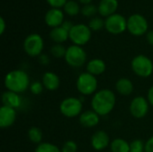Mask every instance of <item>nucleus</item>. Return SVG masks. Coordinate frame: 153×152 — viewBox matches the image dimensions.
I'll use <instances>...</instances> for the list:
<instances>
[{
  "instance_id": "nucleus-6",
  "label": "nucleus",
  "mask_w": 153,
  "mask_h": 152,
  "mask_svg": "<svg viewBox=\"0 0 153 152\" xmlns=\"http://www.w3.org/2000/svg\"><path fill=\"white\" fill-rule=\"evenodd\" d=\"M76 88L82 95L88 96L93 94L98 88V81L96 76L89 73H81L76 81Z\"/></svg>"
},
{
  "instance_id": "nucleus-35",
  "label": "nucleus",
  "mask_w": 153,
  "mask_h": 152,
  "mask_svg": "<svg viewBox=\"0 0 153 152\" xmlns=\"http://www.w3.org/2000/svg\"><path fill=\"white\" fill-rule=\"evenodd\" d=\"M147 97H148V101H149V103L153 107V86H152V87L149 89Z\"/></svg>"
},
{
  "instance_id": "nucleus-21",
  "label": "nucleus",
  "mask_w": 153,
  "mask_h": 152,
  "mask_svg": "<svg viewBox=\"0 0 153 152\" xmlns=\"http://www.w3.org/2000/svg\"><path fill=\"white\" fill-rule=\"evenodd\" d=\"M116 90L122 96H129L134 91V84L127 78H120L116 83Z\"/></svg>"
},
{
  "instance_id": "nucleus-29",
  "label": "nucleus",
  "mask_w": 153,
  "mask_h": 152,
  "mask_svg": "<svg viewBox=\"0 0 153 152\" xmlns=\"http://www.w3.org/2000/svg\"><path fill=\"white\" fill-rule=\"evenodd\" d=\"M97 12H98V8L92 4H88L83 5V7L81 10V13H82V15L86 17H92L93 15L96 14Z\"/></svg>"
},
{
  "instance_id": "nucleus-10",
  "label": "nucleus",
  "mask_w": 153,
  "mask_h": 152,
  "mask_svg": "<svg viewBox=\"0 0 153 152\" xmlns=\"http://www.w3.org/2000/svg\"><path fill=\"white\" fill-rule=\"evenodd\" d=\"M127 30L134 36H142L148 30V22L141 14H133L127 20Z\"/></svg>"
},
{
  "instance_id": "nucleus-36",
  "label": "nucleus",
  "mask_w": 153,
  "mask_h": 152,
  "mask_svg": "<svg viewBox=\"0 0 153 152\" xmlns=\"http://www.w3.org/2000/svg\"><path fill=\"white\" fill-rule=\"evenodd\" d=\"M63 28H65L66 30H68V31H70L71 30V29L73 28V26H74V24L71 22H69V21H65L64 22H63V24L61 25Z\"/></svg>"
},
{
  "instance_id": "nucleus-2",
  "label": "nucleus",
  "mask_w": 153,
  "mask_h": 152,
  "mask_svg": "<svg viewBox=\"0 0 153 152\" xmlns=\"http://www.w3.org/2000/svg\"><path fill=\"white\" fill-rule=\"evenodd\" d=\"M4 86L7 90L18 94L22 93L30 86V77L22 70L11 71L4 77Z\"/></svg>"
},
{
  "instance_id": "nucleus-1",
  "label": "nucleus",
  "mask_w": 153,
  "mask_h": 152,
  "mask_svg": "<svg viewBox=\"0 0 153 152\" xmlns=\"http://www.w3.org/2000/svg\"><path fill=\"white\" fill-rule=\"evenodd\" d=\"M91 105L92 110L99 116H107L115 108L116 95L110 90H101L94 94Z\"/></svg>"
},
{
  "instance_id": "nucleus-14",
  "label": "nucleus",
  "mask_w": 153,
  "mask_h": 152,
  "mask_svg": "<svg viewBox=\"0 0 153 152\" xmlns=\"http://www.w3.org/2000/svg\"><path fill=\"white\" fill-rule=\"evenodd\" d=\"M91 143L96 151L105 150L109 145V136L104 131H98L91 136Z\"/></svg>"
},
{
  "instance_id": "nucleus-12",
  "label": "nucleus",
  "mask_w": 153,
  "mask_h": 152,
  "mask_svg": "<svg viewBox=\"0 0 153 152\" xmlns=\"http://www.w3.org/2000/svg\"><path fill=\"white\" fill-rule=\"evenodd\" d=\"M64 22V13L59 8H52L45 15L46 24L52 29L61 26Z\"/></svg>"
},
{
  "instance_id": "nucleus-9",
  "label": "nucleus",
  "mask_w": 153,
  "mask_h": 152,
  "mask_svg": "<svg viewBox=\"0 0 153 152\" xmlns=\"http://www.w3.org/2000/svg\"><path fill=\"white\" fill-rule=\"evenodd\" d=\"M105 28L111 34H120L127 30V20L119 13H114L105 20Z\"/></svg>"
},
{
  "instance_id": "nucleus-25",
  "label": "nucleus",
  "mask_w": 153,
  "mask_h": 152,
  "mask_svg": "<svg viewBox=\"0 0 153 152\" xmlns=\"http://www.w3.org/2000/svg\"><path fill=\"white\" fill-rule=\"evenodd\" d=\"M35 152H62L55 144L49 142H41L35 149Z\"/></svg>"
},
{
  "instance_id": "nucleus-17",
  "label": "nucleus",
  "mask_w": 153,
  "mask_h": 152,
  "mask_svg": "<svg viewBox=\"0 0 153 152\" xmlns=\"http://www.w3.org/2000/svg\"><path fill=\"white\" fill-rule=\"evenodd\" d=\"M2 102H3V106H6L15 109L21 106L22 99L18 93L7 90L2 94Z\"/></svg>"
},
{
  "instance_id": "nucleus-16",
  "label": "nucleus",
  "mask_w": 153,
  "mask_h": 152,
  "mask_svg": "<svg viewBox=\"0 0 153 152\" xmlns=\"http://www.w3.org/2000/svg\"><path fill=\"white\" fill-rule=\"evenodd\" d=\"M117 7H118L117 0H100L98 6V12L100 13V15L108 17L116 13Z\"/></svg>"
},
{
  "instance_id": "nucleus-13",
  "label": "nucleus",
  "mask_w": 153,
  "mask_h": 152,
  "mask_svg": "<svg viewBox=\"0 0 153 152\" xmlns=\"http://www.w3.org/2000/svg\"><path fill=\"white\" fill-rule=\"evenodd\" d=\"M16 119V111L14 108L2 106L0 108V126L7 128L13 125Z\"/></svg>"
},
{
  "instance_id": "nucleus-28",
  "label": "nucleus",
  "mask_w": 153,
  "mask_h": 152,
  "mask_svg": "<svg viewBox=\"0 0 153 152\" xmlns=\"http://www.w3.org/2000/svg\"><path fill=\"white\" fill-rule=\"evenodd\" d=\"M130 152H145V143L142 140H134L130 143Z\"/></svg>"
},
{
  "instance_id": "nucleus-4",
  "label": "nucleus",
  "mask_w": 153,
  "mask_h": 152,
  "mask_svg": "<svg viewBox=\"0 0 153 152\" xmlns=\"http://www.w3.org/2000/svg\"><path fill=\"white\" fill-rule=\"evenodd\" d=\"M134 73L140 77H149L153 73L152 61L144 55H139L134 57L131 63Z\"/></svg>"
},
{
  "instance_id": "nucleus-26",
  "label": "nucleus",
  "mask_w": 153,
  "mask_h": 152,
  "mask_svg": "<svg viewBox=\"0 0 153 152\" xmlns=\"http://www.w3.org/2000/svg\"><path fill=\"white\" fill-rule=\"evenodd\" d=\"M66 49L67 48H65V46H63L62 44H55L51 47L50 53L56 58H62V57H65Z\"/></svg>"
},
{
  "instance_id": "nucleus-31",
  "label": "nucleus",
  "mask_w": 153,
  "mask_h": 152,
  "mask_svg": "<svg viewBox=\"0 0 153 152\" xmlns=\"http://www.w3.org/2000/svg\"><path fill=\"white\" fill-rule=\"evenodd\" d=\"M43 84L39 82H34L30 86V90L34 95H39L43 90Z\"/></svg>"
},
{
  "instance_id": "nucleus-11",
  "label": "nucleus",
  "mask_w": 153,
  "mask_h": 152,
  "mask_svg": "<svg viewBox=\"0 0 153 152\" xmlns=\"http://www.w3.org/2000/svg\"><path fill=\"white\" fill-rule=\"evenodd\" d=\"M149 101L143 97L134 98L130 104V113L135 118H143L149 112Z\"/></svg>"
},
{
  "instance_id": "nucleus-33",
  "label": "nucleus",
  "mask_w": 153,
  "mask_h": 152,
  "mask_svg": "<svg viewBox=\"0 0 153 152\" xmlns=\"http://www.w3.org/2000/svg\"><path fill=\"white\" fill-rule=\"evenodd\" d=\"M39 61L41 65H48L50 62L49 60V57L48 55H45V54H41L39 56Z\"/></svg>"
},
{
  "instance_id": "nucleus-38",
  "label": "nucleus",
  "mask_w": 153,
  "mask_h": 152,
  "mask_svg": "<svg viewBox=\"0 0 153 152\" xmlns=\"http://www.w3.org/2000/svg\"><path fill=\"white\" fill-rule=\"evenodd\" d=\"M5 30V22L3 17H0V34H3Z\"/></svg>"
},
{
  "instance_id": "nucleus-15",
  "label": "nucleus",
  "mask_w": 153,
  "mask_h": 152,
  "mask_svg": "<svg viewBox=\"0 0 153 152\" xmlns=\"http://www.w3.org/2000/svg\"><path fill=\"white\" fill-rule=\"evenodd\" d=\"M79 122L82 126L91 128L100 123V116L93 110H87L80 115Z\"/></svg>"
},
{
  "instance_id": "nucleus-22",
  "label": "nucleus",
  "mask_w": 153,
  "mask_h": 152,
  "mask_svg": "<svg viewBox=\"0 0 153 152\" xmlns=\"http://www.w3.org/2000/svg\"><path fill=\"white\" fill-rule=\"evenodd\" d=\"M111 152H130V143L123 139H115L110 143Z\"/></svg>"
},
{
  "instance_id": "nucleus-30",
  "label": "nucleus",
  "mask_w": 153,
  "mask_h": 152,
  "mask_svg": "<svg viewBox=\"0 0 153 152\" xmlns=\"http://www.w3.org/2000/svg\"><path fill=\"white\" fill-rule=\"evenodd\" d=\"M78 150V146L76 144V142H74V141H67L66 142L64 143L63 147H62V152H76Z\"/></svg>"
},
{
  "instance_id": "nucleus-39",
  "label": "nucleus",
  "mask_w": 153,
  "mask_h": 152,
  "mask_svg": "<svg viewBox=\"0 0 153 152\" xmlns=\"http://www.w3.org/2000/svg\"><path fill=\"white\" fill-rule=\"evenodd\" d=\"M78 1H79L80 3H82V4H83L85 5V4H91L92 0H78Z\"/></svg>"
},
{
  "instance_id": "nucleus-23",
  "label": "nucleus",
  "mask_w": 153,
  "mask_h": 152,
  "mask_svg": "<svg viewBox=\"0 0 153 152\" xmlns=\"http://www.w3.org/2000/svg\"><path fill=\"white\" fill-rule=\"evenodd\" d=\"M28 137L29 139L30 140L31 142L33 143H36V144H39L41 143V141H42V137H43V133H42V131L38 128V127H31L29 132H28Z\"/></svg>"
},
{
  "instance_id": "nucleus-27",
  "label": "nucleus",
  "mask_w": 153,
  "mask_h": 152,
  "mask_svg": "<svg viewBox=\"0 0 153 152\" xmlns=\"http://www.w3.org/2000/svg\"><path fill=\"white\" fill-rule=\"evenodd\" d=\"M89 27L91 30H95V31L100 30L103 27H105V21H103L100 17H94L91 19L89 22Z\"/></svg>"
},
{
  "instance_id": "nucleus-37",
  "label": "nucleus",
  "mask_w": 153,
  "mask_h": 152,
  "mask_svg": "<svg viewBox=\"0 0 153 152\" xmlns=\"http://www.w3.org/2000/svg\"><path fill=\"white\" fill-rule=\"evenodd\" d=\"M146 39H147V41L150 45L153 46V30H150L148 31L147 33V36H146Z\"/></svg>"
},
{
  "instance_id": "nucleus-32",
  "label": "nucleus",
  "mask_w": 153,
  "mask_h": 152,
  "mask_svg": "<svg viewBox=\"0 0 153 152\" xmlns=\"http://www.w3.org/2000/svg\"><path fill=\"white\" fill-rule=\"evenodd\" d=\"M47 2L52 8H60L65 6V4L67 3V0H47Z\"/></svg>"
},
{
  "instance_id": "nucleus-18",
  "label": "nucleus",
  "mask_w": 153,
  "mask_h": 152,
  "mask_svg": "<svg viewBox=\"0 0 153 152\" xmlns=\"http://www.w3.org/2000/svg\"><path fill=\"white\" fill-rule=\"evenodd\" d=\"M42 84L48 90H56L59 88L60 80L57 74L53 72H47L42 77Z\"/></svg>"
},
{
  "instance_id": "nucleus-20",
  "label": "nucleus",
  "mask_w": 153,
  "mask_h": 152,
  "mask_svg": "<svg viewBox=\"0 0 153 152\" xmlns=\"http://www.w3.org/2000/svg\"><path fill=\"white\" fill-rule=\"evenodd\" d=\"M49 37L56 44H62L69 39V31L62 26H59L51 30L49 32Z\"/></svg>"
},
{
  "instance_id": "nucleus-7",
  "label": "nucleus",
  "mask_w": 153,
  "mask_h": 152,
  "mask_svg": "<svg viewBox=\"0 0 153 152\" xmlns=\"http://www.w3.org/2000/svg\"><path fill=\"white\" fill-rule=\"evenodd\" d=\"M82 102L80 99L70 97L65 99L60 104V112L68 118H74L82 114Z\"/></svg>"
},
{
  "instance_id": "nucleus-19",
  "label": "nucleus",
  "mask_w": 153,
  "mask_h": 152,
  "mask_svg": "<svg viewBox=\"0 0 153 152\" xmlns=\"http://www.w3.org/2000/svg\"><path fill=\"white\" fill-rule=\"evenodd\" d=\"M87 73L97 76L102 74L106 71V64L103 60L100 58H94L88 62L86 65Z\"/></svg>"
},
{
  "instance_id": "nucleus-3",
  "label": "nucleus",
  "mask_w": 153,
  "mask_h": 152,
  "mask_svg": "<svg viewBox=\"0 0 153 152\" xmlns=\"http://www.w3.org/2000/svg\"><path fill=\"white\" fill-rule=\"evenodd\" d=\"M91 38V30L89 26L79 23L73 26L69 31V39L76 46H83L87 44Z\"/></svg>"
},
{
  "instance_id": "nucleus-34",
  "label": "nucleus",
  "mask_w": 153,
  "mask_h": 152,
  "mask_svg": "<svg viewBox=\"0 0 153 152\" xmlns=\"http://www.w3.org/2000/svg\"><path fill=\"white\" fill-rule=\"evenodd\" d=\"M145 152H153V136L145 142Z\"/></svg>"
},
{
  "instance_id": "nucleus-24",
  "label": "nucleus",
  "mask_w": 153,
  "mask_h": 152,
  "mask_svg": "<svg viewBox=\"0 0 153 152\" xmlns=\"http://www.w3.org/2000/svg\"><path fill=\"white\" fill-rule=\"evenodd\" d=\"M65 13H67L70 16H74L79 13L80 12V6L79 4L75 1H67V3L64 6Z\"/></svg>"
},
{
  "instance_id": "nucleus-5",
  "label": "nucleus",
  "mask_w": 153,
  "mask_h": 152,
  "mask_svg": "<svg viewBox=\"0 0 153 152\" xmlns=\"http://www.w3.org/2000/svg\"><path fill=\"white\" fill-rule=\"evenodd\" d=\"M44 47V41L42 37L38 33H31L26 37L23 42V48L25 53L32 57L39 56Z\"/></svg>"
},
{
  "instance_id": "nucleus-8",
  "label": "nucleus",
  "mask_w": 153,
  "mask_h": 152,
  "mask_svg": "<svg viewBox=\"0 0 153 152\" xmlns=\"http://www.w3.org/2000/svg\"><path fill=\"white\" fill-rule=\"evenodd\" d=\"M87 55L84 49L76 45H72L67 47L65 59L72 67H81L86 62Z\"/></svg>"
}]
</instances>
